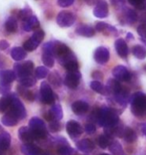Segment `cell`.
<instances>
[{"mask_svg": "<svg viewBox=\"0 0 146 155\" xmlns=\"http://www.w3.org/2000/svg\"><path fill=\"white\" fill-rule=\"evenodd\" d=\"M131 112L138 119L146 118V95L142 92L134 93L129 99Z\"/></svg>", "mask_w": 146, "mask_h": 155, "instance_id": "obj_1", "label": "cell"}, {"mask_svg": "<svg viewBox=\"0 0 146 155\" xmlns=\"http://www.w3.org/2000/svg\"><path fill=\"white\" fill-rule=\"evenodd\" d=\"M29 129L33 133L35 139H45L47 137V129L42 119L33 117L29 120Z\"/></svg>", "mask_w": 146, "mask_h": 155, "instance_id": "obj_2", "label": "cell"}, {"mask_svg": "<svg viewBox=\"0 0 146 155\" xmlns=\"http://www.w3.org/2000/svg\"><path fill=\"white\" fill-rule=\"evenodd\" d=\"M9 111L13 113L19 120H22L26 117L25 107L15 94H11V104L9 107Z\"/></svg>", "mask_w": 146, "mask_h": 155, "instance_id": "obj_3", "label": "cell"}, {"mask_svg": "<svg viewBox=\"0 0 146 155\" xmlns=\"http://www.w3.org/2000/svg\"><path fill=\"white\" fill-rule=\"evenodd\" d=\"M40 95H41V100L44 104L51 105L54 103L55 99H56V96L47 82H42L40 85Z\"/></svg>", "mask_w": 146, "mask_h": 155, "instance_id": "obj_4", "label": "cell"}, {"mask_svg": "<svg viewBox=\"0 0 146 155\" xmlns=\"http://www.w3.org/2000/svg\"><path fill=\"white\" fill-rule=\"evenodd\" d=\"M33 69L34 64L31 61H24V63H16L14 64V73L16 74V77L18 79L32 75Z\"/></svg>", "mask_w": 146, "mask_h": 155, "instance_id": "obj_5", "label": "cell"}, {"mask_svg": "<svg viewBox=\"0 0 146 155\" xmlns=\"http://www.w3.org/2000/svg\"><path fill=\"white\" fill-rule=\"evenodd\" d=\"M53 54H54V57H56L58 58L59 63H60V61L65 60V58H67L68 57H70V55L73 54L66 45H64V43H62V42L54 41Z\"/></svg>", "mask_w": 146, "mask_h": 155, "instance_id": "obj_6", "label": "cell"}, {"mask_svg": "<svg viewBox=\"0 0 146 155\" xmlns=\"http://www.w3.org/2000/svg\"><path fill=\"white\" fill-rule=\"evenodd\" d=\"M57 24L61 27H69L74 23L75 17L70 11H61L59 12L56 17Z\"/></svg>", "mask_w": 146, "mask_h": 155, "instance_id": "obj_7", "label": "cell"}, {"mask_svg": "<svg viewBox=\"0 0 146 155\" xmlns=\"http://www.w3.org/2000/svg\"><path fill=\"white\" fill-rule=\"evenodd\" d=\"M80 80H81V74L78 71L68 72L66 74V76H65L64 84L69 89H76L79 85Z\"/></svg>", "mask_w": 146, "mask_h": 155, "instance_id": "obj_8", "label": "cell"}, {"mask_svg": "<svg viewBox=\"0 0 146 155\" xmlns=\"http://www.w3.org/2000/svg\"><path fill=\"white\" fill-rule=\"evenodd\" d=\"M66 131L67 134L70 136V138L75 139L81 136L83 128L78 122H76L74 120H70L66 123Z\"/></svg>", "mask_w": 146, "mask_h": 155, "instance_id": "obj_9", "label": "cell"}, {"mask_svg": "<svg viewBox=\"0 0 146 155\" xmlns=\"http://www.w3.org/2000/svg\"><path fill=\"white\" fill-rule=\"evenodd\" d=\"M112 75L114 79H116L117 81H122V82H128L131 79V74L127 70L126 67L123 66H116L115 68H113Z\"/></svg>", "mask_w": 146, "mask_h": 155, "instance_id": "obj_10", "label": "cell"}, {"mask_svg": "<svg viewBox=\"0 0 146 155\" xmlns=\"http://www.w3.org/2000/svg\"><path fill=\"white\" fill-rule=\"evenodd\" d=\"M109 58H110V54L107 48L99 46V48H96V51L94 52V60L96 63H98L100 64H104L108 63Z\"/></svg>", "mask_w": 146, "mask_h": 155, "instance_id": "obj_11", "label": "cell"}, {"mask_svg": "<svg viewBox=\"0 0 146 155\" xmlns=\"http://www.w3.org/2000/svg\"><path fill=\"white\" fill-rule=\"evenodd\" d=\"M129 92L125 88H122L117 94L114 95L113 101L116 102L117 105H119L121 108H125L127 106V103L129 102Z\"/></svg>", "mask_w": 146, "mask_h": 155, "instance_id": "obj_12", "label": "cell"}, {"mask_svg": "<svg viewBox=\"0 0 146 155\" xmlns=\"http://www.w3.org/2000/svg\"><path fill=\"white\" fill-rule=\"evenodd\" d=\"M93 14L97 18H105L108 15V5L103 0H99L93 9Z\"/></svg>", "mask_w": 146, "mask_h": 155, "instance_id": "obj_13", "label": "cell"}, {"mask_svg": "<svg viewBox=\"0 0 146 155\" xmlns=\"http://www.w3.org/2000/svg\"><path fill=\"white\" fill-rule=\"evenodd\" d=\"M71 109H72L73 113L76 114V115H83V114H85L89 110V105L87 102L78 100L73 102L72 105H71Z\"/></svg>", "mask_w": 146, "mask_h": 155, "instance_id": "obj_14", "label": "cell"}, {"mask_svg": "<svg viewBox=\"0 0 146 155\" xmlns=\"http://www.w3.org/2000/svg\"><path fill=\"white\" fill-rule=\"evenodd\" d=\"M18 137L24 143H31V142L35 140V137L29 129V127H21L18 130Z\"/></svg>", "mask_w": 146, "mask_h": 155, "instance_id": "obj_15", "label": "cell"}, {"mask_svg": "<svg viewBox=\"0 0 146 155\" xmlns=\"http://www.w3.org/2000/svg\"><path fill=\"white\" fill-rule=\"evenodd\" d=\"M61 66L64 67L65 70H67L68 72H73V71H78V63L76 61V58L74 57V54H71L70 57L65 58L64 61H60Z\"/></svg>", "mask_w": 146, "mask_h": 155, "instance_id": "obj_16", "label": "cell"}, {"mask_svg": "<svg viewBox=\"0 0 146 155\" xmlns=\"http://www.w3.org/2000/svg\"><path fill=\"white\" fill-rule=\"evenodd\" d=\"M115 45V49L118 55L122 58H126L127 55L129 54V49H128V46L126 45V42L124 41L122 38H118L115 41V45Z\"/></svg>", "mask_w": 146, "mask_h": 155, "instance_id": "obj_17", "label": "cell"}, {"mask_svg": "<svg viewBox=\"0 0 146 155\" xmlns=\"http://www.w3.org/2000/svg\"><path fill=\"white\" fill-rule=\"evenodd\" d=\"M21 152L24 155H41V149L32 143H24L21 146Z\"/></svg>", "mask_w": 146, "mask_h": 155, "instance_id": "obj_18", "label": "cell"}, {"mask_svg": "<svg viewBox=\"0 0 146 155\" xmlns=\"http://www.w3.org/2000/svg\"><path fill=\"white\" fill-rule=\"evenodd\" d=\"M76 146L77 149L84 153H90L94 150V143L90 139H83V140L78 141Z\"/></svg>", "mask_w": 146, "mask_h": 155, "instance_id": "obj_19", "label": "cell"}, {"mask_svg": "<svg viewBox=\"0 0 146 155\" xmlns=\"http://www.w3.org/2000/svg\"><path fill=\"white\" fill-rule=\"evenodd\" d=\"M95 29L99 32H103L106 35H117V30L115 27L109 25L105 22H98L96 24Z\"/></svg>", "mask_w": 146, "mask_h": 155, "instance_id": "obj_20", "label": "cell"}, {"mask_svg": "<svg viewBox=\"0 0 146 155\" xmlns=\"http://www.w3.org/2000/svg\"><path fill=\"white\" fill-rule=\"evenodd\" d=\"M22 27L25 31H31V30L37 29L39 27V21L37 19V17L31 15L30 17H28L26 20L23 21Z\"/></svg>", "mask_w": 146, "mask_h": 155, "instance_id": "obj_21", "label": "cell"}, {"mask_svg": "<svg viewBox=\"0 0 146 155\" xmlns=\"http://www.w3.org/2000/svg\"><path fill=\"white\" fill-rule=\"evenodd\" d=\"M18 118L14 115L13 113H11L10 111H8L7 114H5L4 116L1 118V122L4 126L7 127H13L18 123Z\"/></svg>", "mask_w": 146, "mask_h": 155, "instance_id": "obj_22", "label": "cell"}, {"mask_svg": "<svg viewBox=\"0 0 146 155\" xmlns=\"http://www.w3.org/2000/svg\"><path fill=\"white\" fill-rule=\"evenodd\" d=\"M105 88H106L108 94L110 93V94L115 95L122 89V87H121L120 83L116 79H109L107 81V85Z\"/></svg>", "mask_w": 146, "mask_h": 155, "instance_id": "obj_23", "label": "cell"}, {"mask_svg": "<svg viewBox=\"0 0 146 155\" xmlns=\"http://www.w3.org/2000/svg\"><path fill=\"white\" fill-rule=\"evenodd\" d=\"M76 33L81 36H86V38H91L95 35V30L91 26L86 25V24H81L76 28Z\"/></svg>", "mask_w": 146, "mask_h": 155, "instance_id": "obj_24", "label": "cell"}, {"mask_svg": "<svg viewBox=\"0 0 146 155\" xmlns=\"http://www.w3.org/2000/svg\"><path fill=\"white\" fill-rule=\"evenodd\" d=\"M122 138L127 143H133L137 139V135H136V133L133 129L129 128V127H124Z\"/></svg>", "mask_w": 146, "mask_h": 155, "instance_id": "obj_25", "label": "cell"}, {"mask_svg": "<svg viewBox=\"0 0 146 155\" xmlns=\"http://www.w3.org/2000/svg\"><path fill=\"white\" fill-rule=\"evenodd\" d=\"M11 143V136L8 132L3 131L0 134V150H7Z\"/></svg>", "mask_w": 146, "mask_h": 155, "instance_id": "obj_26", "label": "cell"}, {"mask_svg": "<svg viewBox=\"0 0 146 155\" xmlns=\"http://www.w3.org/2000/svg\"><path fill=\"white\" fill-rule=\"evenodd\" d=\"M16 74L14 73V71H1L0 72V81L4 83H8L11 84L12 82H14L15 79H16Z\"/></svg>", "mask_w": 146, "mask_h": 155, "instance_id": "obj_27", "label": "cell"}, {"mask_svg": "<svg viewBox=\"0 0 146 155\" xmlns=\"http://www.w3.org/2000/svg\"><path fill=\"white\" fill-rule=\"evenodd\" d=\"M26 55H27L26 51L23 48L17 46V48H13L11 51V58L16 61H20L24 60L26 58Z\"/></svg>", "mask_w": 146, "mask_h": 155, "instance_id": "obj_28", "label": "cell"}, {"mask_svg": "<svg viewBox=\"0 0 146 155\" xmlns=\"http://www.w3.org/2000/svg\"><path fill=\"white\" fill-rule=\"evenodd\" d=\"M49 114L51 115L53 120H61L63 118V111H62V107L60 104H54L49 110Z\"/></svg>", "mask_w": 146, "mask_h": 155, "instance_id": "obj_29", "label": "cell"}, {"mask_svg": "<svg viewBox=\"0 0 146 155\" xmlns=\"http://www.w3.org/2000/svg\"><path fill=\"white\" fill-rule=\"evenodd\" d=\"M112 140H113V138L110 137V136L106 135V134H102L100 136H98L97 139H96L98 146L101 147V148H103V149H105V148H107V147H109V145L111 144Z\"/></svg>", "mask_w": 146, "mask_h": 155, "instance_id": "obj_30", "label": "cell"}, {"mask_svg": "<svg viewBox=\"0 0 146 155\" xmlns=\"http://www.w3.org/2000/svg\"><path fill=\"white\" fill-rule=\"evenodd\" d=\"M90 88L94 92L99 93V94H101V95H104V96L108 95V92L106 88H105V86H103V84L101 82H99V81H93V82L90 83Z\"/></svg>", "mask_w": 146, "mask_h": 155, "instance_id": "obj_31", "label": "cell"}, {"mask_svg": "<svg viewBox=\"0 0 146 155\" xmlns=\"http://www.w3.org/2000/svg\"><path fill=\"white\" fill-rule=\"evenodd\" d=\"M74 153V150L72 147L68 145L67 142L65 143H61L58 145L57 148V154L58 155H72Z\"/></svg>", "mask_w": 146, "mask_h": 155, "instance_id": "obj_32", "label": "cell"}, {"mask_svg": "<svg viewBox=\"0 0 146 155\" xmlns=\"http://www.w3.org/2000/svg\"><path fill=\"white\" fill-rule=\"evenodd\" d=\"M108 148H109L110 152L113 155H123L124 154L122 146H121V144L116 140H112V142H111V144L109 145Z\"/></svg>", "mask_w": 146, "mask_h": 155, "instance_id": "obj_33", "label": "cell"}, {"mask_svg": "<svg viewBox=\"0 0 146 155\" xmlns=\"http://www.w3.org/2000/svg\"><path fill=\"white\" fill-rule=\"evenodd\" d=\"M19 83L21 86L25 87V88H30V87H33L35 86L36 84V80L35 78H33L32 75L30 76H26V77H22V78H19Z\"/></svg>", "mask_w": 146, "mask_h": 155, "instance_id": "obj_34", "label": "cell"}, {"mask_svg": "<svg viewBox=\"0 0 146 155\" xmlns=\"http://www.w3.org/2000/svg\"><path fill=\"white\" fill-rule=\"evenodd\" d=\"M132 54L139 60H144L146 58V48L142 45H135L132 48Z\"/></svg>", "mask_w": 146, "mask_h": 155, "instance_id": "obj_35", "label": "cell"}, {"mask_svg": "<svg viewBox=\"0 0 146 155\" xmlns=\"http://www.w3.org/2000/svg\"><path fill=\"white\" fill-rule=\"evenodd\" d=\"M17 21L14 17H9L7 20L5 21V29L8 32H15L17 30Z\"/></svg>", "mask_w": 146, "mask_h": 155, "instance_id": "obj_36", "label": "cell"}, {"mask_svg": "<svg viewBox=\"0 0 146 155\" xmlns=\"http://www.w3.org/2000/svg\"><path fill=\"white\" fill-rule=\"evenodd\" d=\"M11 104V94L3 96V97L0 99V112H4L10 107Z\"/></svg>", "mask_w": 146, "mask_h": 155, "instance_id": "obj_37", "label": "cell"}, {"mask_svg": "<svg viewBox=\"0 0 146 155\" xmlns=\"http://www.w3.org/2000/svg\"><path fill=\"white\" fill-rule=\"evenodd\" d=\"M18 93L22 96V97H24V99H26L27 101H33L34 99H35V97H34V94L31 91H28L25 87L23 86H19L18 87Z\"/></svg>", "mask_w": 146, "mask_h": 155, "instance_id": "obj_38", "label": "cell"}, {"mask_svg": "<svg viewBox=\"0 0 146 155\" xmlns=\"http://www.w3.org/2000/svg\"><path fill=\"white\" fill-rule=\"evenodd\" d=\"M49 82L54 88H58V87L61 86V79H60V76L59 74L54 72V73H51L49 75Z\"/></svg>", "mask_w": 146, "mask_h": 155, "instance_id": "obj_39", "label": "cell"}, {"mask_svg": "<svg viewBox=\"0 0 146 155\" xmlns=\"http://www.w3.org/2000/svg\"><path fill=\"white\" fill-rule=\"evenodd\" d=\"M35 78L36 79H39V80H42L44 79V78H46L48 76V69L46 67H38L36 68L35 70Z\"/></svg>", "mask_w": 146, "mask_h": 155, "instance_id": "obj_40", "label": "cell"}, {"mask_svg": "<svg viewBox=\"0 0 146 155\" xmlns=\"http://www.w3.org/2000/svg\"><path fill=\"white\" fill-rule=\"evenodd\" d=\"M42 61L45 64L46 68H52L54 66V57L49 54L43 52L42 54Z\"/></svg>", "mask_w": 146, "mask_h": 155, "instance_id": "obj_41", "label": "cell"}, {"mask_svg": "<svg viewBox=\"0 0 146 155\" xmlns=\"http://www.w3.org/2000/svg\"><path fill=\"white\" fill-rule=\"evenodd\" d=\"M38 43L36 41H34L32 38H29L28 40H26L23 45V48L25 49L26 51H33L34 49H36L38 48Z\"/></svg>", "mask_w": 146, "mask_h": 155, "instance_id": "obj_42", "label": "cell"}, {"mask_svg": "<svg viewBox=\"0 0 146 155\" xmlns=\"http://www.w3.org/2000/svg\"><path fill=\"white\" fill-rule=\"evenodd\" d=\"M125 17H126V20L128 21L129 23H134L136 20H137V13L132 10V9H127L126 10V13H125Z\"/></svg>", "mask_w": 146, "mask_h": 155, "instance_id": "obj_43", "label": "cell"}, {"mask_svg": "<svg viewBox=\"0 0 146 155\" xmlns=\"http://www.w3.org/2000/svg\"><path fill=\"white\" fill-rule=\"evenodd\" d=\"M31 38H32L34 41H36L38 45H40V42H41L43 38H44V31H43L42 29L37 28L35 31H34L33 35L31 36Z\"/></svg>", "mask_w": 146, "mask_h": 155, "instance_id": "obj_44", "label": "cell"}, {"mask_svg": "<svg viewBox=\"0 0 146 155\" xmlns=\"http://www.w3.org/2000/svg\"><path fill=\"white\" fill-rule=\"evenodd\" d=\"M49 129L52 133H57L61 130V124L58 120H53L49 123Z\"/></svg>", "mask_w": 146, "mask_h": 155, "instance_id": "obj_45", "label": "cell"}, {"mask_svg": "<svg viewBox=\"0 0 146 155\" xmlns=\"http://www.w3.org/2000/svg\"><path fill=\"white\" fill-rule=\"evenodd\" d=\"M31 16V10L29 8H24L22 10H20L18 12V18L21 19L22 21L26 20L27 18Z\"/></svg>", "mask_w": 146, "mask_h": 155, "instance_id": "obj_46", "label": "cell"}, {"mask_svg": "<svg viewBox=\"0 0 146 155\" xmlns=\"http://www.w3.org/2000/svg\"><path fill=\"white\" fill-rule=\"evenodd\" d=\"M11 90V86L10 84L8 83H4L2 81H0V94L2 95H7Z\"/></svg>", "mask_w": 146, "mask_h": 155, "instance_id": "obj_47", "label": "cell"}, {"mask_svg": "<svg viewBox=\"0 0 146 155\" xmlns=\"http://www.w3.org/2000/svg\"><path fill=\"white\" fill-rule=\"evenodd\" d=\"M128 2L139 9L146 8V0H128Z\"/></svg>", "mask_w": 146, "mask_h": 155, "instance_id": "obj_48", "label": "cell"}, {"mask_svg": "<svg viewBox=\"0 0 146 155\" xmlns=\"http://www.w3.org/2000/svg\"><path fill=\"white\" fill-rule=\"evenodd\" d=\"M84 130L87 134H93L96 132V126L93 123H87L84 127Z\"/></svg>", "mask_w": 146, "mask_h": 155, "instance_id": "obj_49", "label": "cell"}, {"mask_svg": "<svg viewBox=\"0 0 146 155\" xmlns=\"http://www.w3.org/2000/svg\"><path fill=\"white\" fill-rule=\"evenodd\" d=\"M137 31L139 33V35H140L141 38L146 41V23L139 25L138 28H137Z\"/></svg>", "mask_w": 146, "mask_h": 155, "instance_id": "obj_50", "label": "cell"}, {"mask_svg": "<svg viewBox=\"0 0 146 155\" xmlns=\"http://www.w3.org/2000/svg\"><path fill=\"white\" fill-rule=\"evenodd\" d=\"M74 0H57V3L61 7H68V6L72 5Z\"/></svg>", "mask_w": 146, "mask_h": 155, "instance_id": "obj_51", "label": "cell"}, {"mask_svg": "<svg viewBox=\"0 0 146 155\" xmlns=\"http://www.w3.org/2000/svg\"><path fill=\"white\" fill-rule=\"evenodd\" d=\"M92 78H94V79H103V74L101 72H99V71H96V72H93L92 73Z\"/></svg>", "mask_w": 146, "mask_h": 155, "instance_id": "obj_52", "label": "cell"}, {"mask_svg": "<svg viewBox=\"0 0 146 155\" xmlns=\"http://www.w3.org/2000/svg\"><path fill=\"white\" fill-rule=\"evenodd\" d=\"M9 46V43L6 41V40H1L0 41V49H2V51H4Z\"/></svg>", "mask_w": 146, "mask_h": 155, "instance_id": "obj_53", "label": "cell"}, {"mask_svg": "<svg viewBox=\"0 0 146 155\" xmlns=\"http://www.w3.org/2000/svg\"><path fill=\"white\" fill-rule=\"evenodd\" d=\"M84 1H86L87 3H89V4H91V3L94 2V0H84Z\"/></svg>", "mask_w": 146, "mask_h": 155, "instance_id": "obj_54", "label": "cell"}, {"mask_svg": "<svg viewBox=\"0 0 146 155\" xmlns=\"http://www.w3.org/2000/svg\"><path fill=\"white\" fill-rule=\"evenodd\" d=\"M127 36H128V38H129V39H130V38L132 39V38H133V35H130V33H128V35H127Z\"/></svg>", "mask_w": 146, "mask_h": 155, "instance_id": "obj_55", "label": "cell"}, {"mask_svg": "<svg viewBox=\"0 0 146 155\" xmlns=\"http://www.w3.org/2000/svg\"><path fill=\"white\" fill-rule=\"evenodd\" d=\"M143 132H144V134L146 135V125H144V127H143Z\"/></svg>", "mask_w": 146, "mask_h": 155, "instance_id": "obj_56", "label": "cell"}, {"mask_svg": "<svg viewBox=\"0 0 146 155\" xmlns=\"http://www.w3.org/2000/svg\"><path fill=\"white\" fill-rule=\"evenodd\" d=\"M117 2H119V3H124V0H116Z\"/></svg>", "mask_w": 146, "mask_h": 155, "instance_id": "obj_57", "label": "cell"}, {"mask_svg": "<svg viewBox=\"0 0 146 155\" xmlns=\"http://www.w3.org/2000/svg\"><path fill=\"white\" fill-rule=\"evenodd\" d=\"M41 155H51V154H49V153H42Z\"/></svg>", "mask_w": 146, "mask_h": 155, "instance_id": "obj_58", "label": "cell"}, {"mask_svg": "<svg viewBox=\"0 0 146 155\" xmlns=\"http://www.w3.org/2000/svg\"><path fill=\"white\" fill-rule=\"evenodd\" d=\"M100 155H109V154H107V153H102V154H100Z\"/></svg>", "mask_w": 146, "mask_h": 155, "instance_id": "obj_59", "label": "cell"}]
</instances>
